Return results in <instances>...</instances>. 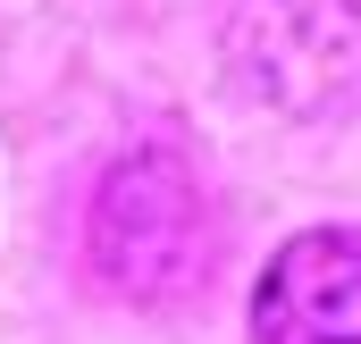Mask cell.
Wrapping results in <instances>:
<instances>
[{
  "instance_id": "cell-1",
  "label": "cell",
  "mask_w": 361,
  "mask_h": 344,
  "mask_svg": "<svg viewBox=\"0 0 361 344\" xmlns=\"http://www.w3.org/2000/svg\"><path fill=\"white\" fill-rule=\"evenodd\" d=\"M252 344H361V227H311L252 285Z\"/></svg>"
}]
</instances>
